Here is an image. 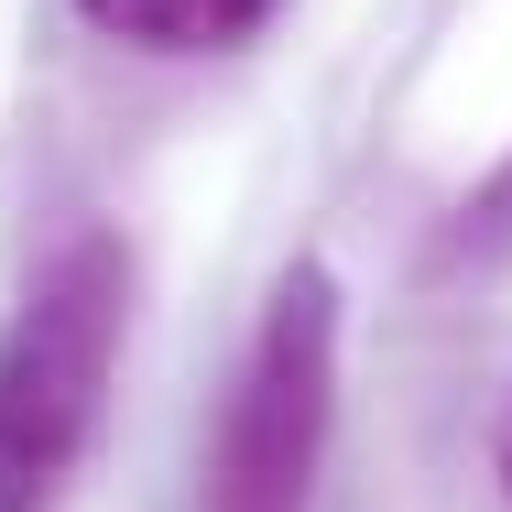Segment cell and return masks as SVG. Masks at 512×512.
<instances>
[{
	"instance_id": "obj_1",
	"label": "cell",
	"mask_w": 512,
	"mask_h": 512,
	"mask_svg": "<svg viewBox=\"0 0 512 512\" xmlns=\"http://www.w3.org/2000/svg\"><path fill=\"white\" fill-rule=\"evenodd\" d=\"M120 316H131V262L109 229L55 240L44 273L22 284V306L0 327V512H44L77 447L99 436Z\"/></svg>"
},
{
	"instance_id": "obj_2",
	"label": "cell",
	"mask_w": 512,
	"mask_h": 512,
	"mask_svg": "<svg viewBox=\"0 0 512 512\" xmlns=\"http://www.w3.org/2000/svg\"><path fill=\"white\" fill-rule=\"evenodd\" d=\"M338 414V273L295 262L240 349V382L207 436V512H306Z\"/></svg>"
},
{
	"instance_id": "obj_3",
	"label": "cell",
	"mask_w": 512,
	"mask_h": 512,
	"mask_svg": "<svg viewBox=\"0 0 512 512\" xmlns=\"http://www.w3.org/2000/svg\"><path fill=\"white\" fill-rule=\"evenodd\" d=\"M77 11L142 55H218V44H251L284 0H77Z\"/></svg>"
},
{
	"instance_id": "obj_4",
	"label": "cell",
	"mask_w": 512,
	"mask_h": 512,
	"mask_svg": "<svg viewBox=\"0 0 512 512\" xmlns=\"http://www.w3.org/2000/svg\"><path fill=\"white\" fill-rule=\"evenodd\" d=\"M447 251H512V164L458 207V240H447Z\"/></svg>"
},
{
	"instance_id": "obj_5",
	"label": "cell",
	"mask_w": 512,
	"mask_h": 512,
	"mask_svg": "<svg viewBox=\"0 0 512 512\" xmlns=\"http://www.w3.org/2000/svg\"><path fill=\"white\" fill-rule=\"evenodd\" d=\"M502 491H512V414H502Z\"/></svg>"
}]
</instances>
